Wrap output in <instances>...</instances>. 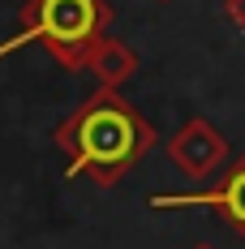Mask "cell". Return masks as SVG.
<instances>
[{"label":"cell","mask_w":245,"mask_h":249,"mask_svg":"<svg viewBox=\"0 0 245 249\" xmlns=\"http://www.w3.org/2000/svg\"><path fill=\"white\" fill-rule=\"evenodd\" d=\"M56 146L65 155V176H91L99 189H112L142 155L155 146V124L125 103L116 86H103L82 99L56 124Z\"/></svg>","instance_id":"6da1fadb"},{"label":"cell","mask_w":245,"mask_h":249,"mask_svg":"<svg viewBox=\"0 0 245 249\" xmlns=\"http://www.w3.org/2000/svg\"><path fill=\"white\" fill-rule=\"evenodd\" d=\"M194 249H215V245H194Z\"/></svg>","instance_id":"52a82bcc"},{"label":"cell","mask_w":245,"mask_h":249,"mask_svg":"<svg viewBox=\"0 0 245 249\" xmlns=\"http://www.w3.org/2000/svg\"><path fill=\"white\" fill-rule=\"evenodd\" d=\"M151 206H155V211H168V206H211V211L224 215V224L245 241V155H241V163L224 176L215 189L185 194V198H176V194H172V198H151Z\"/></svg>","instance_id":"277c9868"},{"label":"cell","mask_w":245,"mask_h":249,"mask_svg":"<svg viewBox=\"0 0 245 249\" xmlns=\"http://www.w3.org/2000/svg\"><path fill=\"white\" fill-rule=\"evenodd\" d=\"M224 13H228V22L241 26L245 30V0H224Z\"/></svg>","instance_id":"8992f818"},{"label":"cell","mask_w":245,"mask_h":249,"mask_svg":"<svg viewBox=\"0 0 245 249\" xmlns=\"http://www.w3.org/2000/svg\"><path fill=\"white\" fill-rule=\"evenodd\" d=\"M168 159L189 176V180H207V176L228 159V142H224V133L211 121L194 116V121H185L176 133H172Z\"/></svg>","instance_id":"3957f363"},{"label":"cell","mask_w":245,"mask_h":249,"mask_svg":"<svg viewBox=\"0 0 245 249\" xmlns=\"http://www.w3.org/2000/svg\"><path fill=\"white\" fill-rule=\"evenodd\" d=\"M86 69H91L103 86H121V82H129V77L138 73V52L129 48V43H121V39H108V35H103L95 48H91Z\"/></svg>","instance_id":"5b68a950"},{"label":"cell","mask_w":245,"mask_h":249,"mask_svg":"<svg viewBox=\"0 0 245 249\" xmlns=\"http://www.w3.org/2000/svg\"><path fill=\"white\" fill-rule=\"evenodd\" d=\"M108 0H26L18 13V35L0 43V56L39 43L60 69H86L91 48L108 35Z\"/></svg>","instance_id":"7a4b0ae2"}]
</instances>
